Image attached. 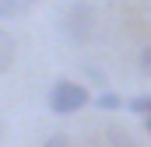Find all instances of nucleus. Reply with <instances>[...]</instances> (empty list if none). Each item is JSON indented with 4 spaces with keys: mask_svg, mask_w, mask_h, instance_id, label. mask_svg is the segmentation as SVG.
<instances>
[{
    "mask_svg": "<svg viewBox=\"0 0 151 147\" xmlns=\"http://www.w3.org/2000/svg\"><path fill=\"white\" fill-rule=\"evenodd\" d=\"M123 109H127V112H137V116H148V112H151V95H137V98H130Z\"/></svg>",
    "mask_w": 151,
    "mask_h": 147,
    "instance_id": "423d86ee",
    "label": "nucleus"
},
{
    "mask_svg": "<svg viewBox=\"0 0 151 147\" xmlns=\"http://www.w3.org/2000/svg\"><path fill=\"white\" fill-rule=\"evenodd\" d=\"M148 130H151V112H148Z\"/></svg>",
    "mask_w": 151,
    "mask_h": 147,
    "instance_id": "9d476101",
    "label": "nucleus"
},
{
    "mask_svg": "<svg viewBox=\"0 0 151 147\" xmlns=\"http://www.w3.org/2000/svg\"><path fill=\"white\" fill-rule=\"evenodd\" d=\"M60 32L70 39L74 46L88 42V39H91V32H95V7H91V4H84V0L70 4V7H67V14H63Z\"/></svg>",
    "mask_w": 151,
    "mask_h": 147,
    "instance_id": "f03ea898",
    "label": "nucleus"
},
{
    "mask_svg": "<svg viewBox=\"0 0 151 147\" xmlns=\"http://www.w3.org/2000/svg\"><path fill=\"white\" fill-rule=\"evenodd\" d=\"M141 74H144V77H151V46H144V49H141Z\"/></svg>",
    "mask_w": 151,
    "mask_h": 147,
    "instance_id": "0eeeda50",
    "label": "nucleus"
},
{
    "mask_svg": "<svg viewBox=\"0 0 151 147\" xmlns=\"http://www.w3.org/2000/svg\"><path fill=\"white\" fill-rule=\"evenodd\" d=\"M0 137H4V133H0Z\"/></svg>",
    "mask_w": 151,
    "mask_h": 147,
    "instance_id": "9b49d317",
    "label": "nucleus"
},
{
    "mask_svg": "<svg viewBox=\"0 0 151 147\" xmlns=\"http://www.w3.org/2000/svg\"><path fill=\"white\" fill-rule=\"evenodd\" d=\"M49 109L56 112V116H74L81 112L84 105H91V95H88V88L84 84H77V81H56L53 88H49Z\"/></svg>",
    "mask_w": 151,
    "mask_h": 147,
    "instance_id": "f257e3e1",
    "label": "nucleus"
},
{
    "mask_svg": "<svg viewBox=\"0 0 151 147\" xmlns=\"http://www.w3.org/2000/svg\"><path fill=\"white\" fill-rule=\"evenodd\" d=\"M14 7H18V0H0V18H11Z\"/></svg>",
    "mask_w": 151,
    "mask_h": 147,
    "instance_id": "6e6552de",
    "label": "nucleus"
},
{
    "mask_svg": "<svg viewBox=\"0 0 151 147\" xmlns=\"http://www.w3.org/2000/svg\"><path fill=\"white\" fill-rule=\"evenodd\" d=\"M91 105H99V109H102V112H116V109H123L127 102H123L119 95H113V91H99Z\"/></svg>",
    "mask_w": 151,
    "mask_h": 147,
    "instance_id": "39448f33",
    "label": "nucleus"
},
{
    "mask_svg": "<svg viewBox=\"0 0 151 147\" xmlns=\"http://www.w3.org/2000/svg\"><path fill=\"white\" fill-rule=\"evenodd\" d=\"M42 147H67V137H60V133H56V137H49Z\"/></svg>",
    "mask_w": 151,
    "mask_h": 147,
    "instance_id": "1a4fd4ad",
    "label": "nucleus"
},
{
    "mask_svg": "<svg viewBox=\"0 0 151 147\" xmlns=\"http://www.w3.org/2000/svg\"><path fill=\"white\" fill-rule=\"evenodd\" d=\"M106 137H109V144H113V147H141V144H137V137H134L127 126H119V123H109V126H106Z\"/></svg>",
    "mask_w": 151,
    "mask_h": 147,
    "instance_id": "7ed1b4c3",
    "label": "nucleus"
},
{
    "mask_svg": "<svg viewBox=\"0 0 151 147\" xmlns=\"http://www.w3.org/2000/svg\"><path fill=\"white\" fill-rule=\"evenodd\" d=\"M11 63H14V35L7 28H0V74H7Z\"/></svg>",
    "mask_w": 151,
    "mask_h": 147,
    "instance_id": "20e7f679",
    "label": "nucleus"
}]
</instances>
